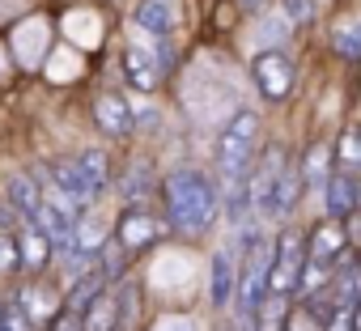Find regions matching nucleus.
Masks as SVG:
<instances>
[{
  "label": "nucleus",
  "mask_w": 361,
  "mask_h": 331,
  "mask_svg": "<svg viewBox=\"0 0 361 331\" xmlns=\"http://www.w3.org/2000/svg\"><path fill=\"white\" fill-rule=\"evenodd\" d=\"M361 204V183L353 170H331V179L323 183V208L327 221H348Z\"/></svg>",
  "instance_id": "5"
},
{
  "label": "nucleus",
  "mask_w": 361,
  "mask_h": 331,
  "mask_svg": "<svg viewBox=\"0 0 361 331\" xmlns=\"http://www.w3.org/2000/svg\"><path fill=\"white\" fill-rule=\"evenodd\" d=\"M336 157L348 166V170H357V166H361V123L340 136V153H336Z\"/></svg>",
  "instance_id": "28"
},
{
  "label": "nucleus",
  "mask_w": 361,
  "mask_h": 331,
  "mask_svg": "<svg viewBox=\"0 0 361 331\" xmlns=\"http://www.w3.org/2000/svg\"><path fill=\"white\" fill-rule=\"evenodd\" d=\"M0 323H5V306H0Z\"/></svg>",
  "instance_id": "33"
},
{
  "label": "nucleus",
  "mask_w": 361,
  "mask_h": 331,
  "mask_svg": "<svg viewBox=\"0 0 361 331\" xmlns=\"http://www.w3.org/2000/svg\"><path fill=\"white\" fill-rule=\"evenodd\" d=\"M123 323V310H119V297L115 293H98L85 310H81V331H115Z\"/></svg>",
  "instance_id": "12"
},
{
  "label": "nucleus",
  "mask_w": 361,
  "mask_h": 331,
  "mask_svg": "<svg viewBox=\"0 0 361 331\" xmlns=\"http://www.w3.org/2000/svg\"><path fill=\"white\" fill-rule=\"evenodd\" d=\"M226 136H238V140H259V115L255 111H247V106H238L234 111V119L226 123Z\"/></svg>",
  "instance_id": "24"
},
{
  "label": "nucleus",
  "mask_w": 361,
  "mask_h": 331,
  "mask_svg": "<svg viewBox=\"0 0 361 331\" xmlns=\"http://www.w3.org/2000/svg\"><path fill=\"white\" fill-rule=\"evenodd\" d=\"M285 331H323V323L310 306H298V310L285 314Z\"/></svg>",
  "instance_id": "29"
},
{
  "label": "nucleus",
  "mask_w": 361,
  "mask_h": 331,
  "mask_svg": "<svg viewBox=\"0 0 361 331\" xmlns=\"http://www.w3.org/2000/svg\"><path fill=\"white\" fill-rule=\"evenodd\" d=\"M281 9H285V22H289V26L314 22V0H281Z\"/></svg>",
  "instance_id": "30"
},
{
  "label": "nucleus",
  "mask_w": 361,
  "mask_h": 331,
  "mask_svg": "<svg viewBox=\"0 0 361 331\" xmlns=\"http://www.w3.org/2000/svg\"><path fill=\"white\" fill-rule=\"evenodd\" d=\"M39 204H43V183L30 179V175H13V179H9V208H13L26 225H35Z\"/></svg>",
  "instance_id": "9"
},
{
  "label": "nucleus",
  "mask_w": 361,
  "mask_h": 331,
  "mask_svg": "<svg viewBox=\"0 0 361 331\" xmlns=\"http://www.w3.org/2000/svg\"><path fill=\"white\" fill-rule=\"evenodd\" d=\"M331 157H336L331 144H310V149H306V157H302V166H298L306 187H323V183L331 179Z\"/></svg>",
  "instance_id": "18"
},
{
  "label": "nucleus",
  "mask_w": 361,
  "mask_h": 331,
  "mask_svg": "<svg viewBox=\"0 0 361 331\" xmlns=\"http://www.w3.org/2000/svg\"><path fill=\"white\" fill-rule=\"evenodd\" d=\"M298 192H302V170L289 161L285 166V175H281V183H276V200H272V217H285L293 204H298Z\"/></svg>",
  "instance_id": "21"
},
{
  "label": "nucleus",
  "mask_w": 361,
  "mask_h": 331,
  "mask_svg": "<svg viewBox=\"0 0 361 331\" xmlns=\"http://www.w3.org/2000/svg\"><path fill=\"white\" fill-rule=\"evenodd\" d=\"M123 196H128V200H140V196H149V161H132V166H128Z\"/></svg>",
  "instance_id": "27"
},
{
  "label": "nucleus",
  "mask_w": 361,
  "mask_h": 331,
  "mask_svg": "<svg viewBox=\"0 0 361 331\" xmlns=\"http://www.w3.org/2000/svg\"><path fill=\"white\" fill-rule=\"evenodd\" d=\"M22 268V251H18V234L0 230V276H13Z\"/></svg>",
  "instance_id": "25"
},
{
  "label": "nucleus",
  "mask_w": 361,
  "mask_h": 331,
  "mask_svg": "<svg viewBox=\"0 0 361 331\" xmlns=\"http://www.w3.org/2000/svg\"><path fill=\"white\" fill-rule=\"evenodd\" d=\"M255 85H259V94L264 98H272V102H281L289 89H293V64L281 56V51H264L259 60H255Z\"/></svg>",
  "instance_id": "7"
},
{
  "label": "nucleus",
  "mask_w": 361,
  "mask_h": 331,
  "mask_svg": "<svg viewBox=\"0 0 361 331\" xmlns=\"http://www.w3.org/2000/svg\"><path fill=\"white\" fill-rule=\"evenodd\" d=\"M161 238V221L153 217V213H145V208H123V217H119V225H115V246L119 251H145V246H153Z\"/></svg>",
  "instance_id": "4"
},
{
  "label": "nucleus",
  "mask_w": 361,
  "mask_h": 331,
  "mask_svg": "<svg viewBox=\"0 0 361 331\" xmlns=\"http://www.w3.org/2000/svg\"><path fill=\"white\" fill-rule=\"evenodd\" d=\"M268 5H272V0H238V9H247V13H255V18H264Z\"/></svg>",
  "instance_id": "32"
},
{
  "label": "nucleus",
  "mask_w": 361,
  "mask_h": 331,
  "mask_svg": "<svg viewBox=\"0 0 361 331\" xmlns=\"http://www.w3.org/2000/svg\"><path fill=\"white\" fill-rule=\"evenodd\" d=\"M153 331H196V323H192L188 314H161V318L153 323Z\"/></svg>",
  "instance_id": "31"
},
{
  "label": "nucleus",
  "mask_w": 361,
  "mask_h": 331,
  "mask_svg": "<svg viewBox=\"0 0 361 331\" xmlns=\"http://www.w3.org/2000/svg\"><path fill=\"white\" fill-rule=\"evenodd\" d=\"M123 73L136 89H157V81H161V64L149 47H128L123 51Z\"/></svg>",
  "instance_id": "10"
},
{
  "label": "nucleus",
  "mask_w": 361,
  "mask_h": 331,
  "mask_svg": "<svg viewBox=\"0 0 361 331\" xmlns=\"http://www.w3.org/2000/svg\"><path fill=\"white\" fill-rule=\"evenodd\" d=\"M234 285H238V259L234 251H217L213 255V276H209V293H213V306H226L234 297Z\"/></svg>",
  "instance_id": "13"
},
{
  "label": "nucleus",
  "mask_w": 361,
  "mask_h": 331,
  "mask_svg": "<svg viewBox=\"0 0 361 331\" xmlns=\"http://www.w3.org/2000/svg\"><path fill=\"white\" fill-rule=\"evenodd\" d=\"M285 35H289V22L285 18H259V30H255V39L264 43V47H281L285 43Z\"/></svg>",
  "instance_id": "26"
},
{
  "label": "nucleus",
  "mask_w": 361,
  "mask_h": 331,
  "mask_svg": "<svg viewBox=\"0 0 361 331\" xmlns=\"http://www.w3.org/2000/svg\"><path fill=\"white\" fill-rule=\"evenodd\" d=\"M331 47H336V56H344V60H361V22H344V26H336Z\"/></svg>",
  "instance_id": "22"
},
{
  "label": "nucleus",
  "mask_w": 361,
  "mask_h": 331,
  "mask_svg": "<svg viewBox=\"0 0 361 331\" xmlns=\"http://www.w3.org/2000/svg\"><path fill=\"white\" fill-rule=\"evenodd\" d=\"M22 314L30 323H51L60 314V297L47 285H30V289H22Z\"/></svg>",
  "instance_id": "17"
},
{
  "label": "nucleus",
  "mask_w": 361,
  "mask_h": 331,
  "mask_svg": "<svg viewBox=\"0 0 361 331\" xmlns=\"http://www.w3.org/2000/svg\"><path fill=\"white\" fill-rule=\"evenodd\" d=\"M18 251H22V268H30V272H43V268L51 263V255H56L51 238H47L39 225H26V230L18 234Z\"/></svg>",
  "instance_id": "15"
},
{
  "label": "nucleus",
  "mask_w": 361,
  "mask_h": 331,
  "mask_svg": "<svg viewBox=\"0 0 361 331\" xmlns=\"http://www.w3.org/2000/svg\"><path fill=\"white\" fill-rule=\"evenodd\" d=\"M77 166H81V175H85V183L98 192V187H106V175H111V157H106V149H81L77 153Z\"/></svg>",
  "instance_id": "19"
},
{
  "label": "nucleus",
  "mask_w": 361,
  "mask_h": 331,
  "mask_svg": "<svg viewBox=\"0 0 361 331\" xmlns=\"http://www.w3.org/2000/svg\"><path fill=\"white\" fill-rule=\"evenodd\" d=\"M132 18H136V26H140V30H149V35L166 39V35L174 30V0H140Z\"/></svg>",
  "instance_id": "16"
},
{
  "label": "nucleus",
  "mask_w": 361,
  "mask_h": 331,
  "mask_svg": "<svg viewBox=\"0 0 361 331\" xmlns=\"http://www.w3.org/2000/svg\"><path fill=\"white\" fill-rule=\"evenodd\" d=\"M94 123L106 132V136H128L132 132V111L119 94H102L94 102Z\"/></svg>",
  "instance_id": "11"
},
{
  "label": "nucleus",
  "mask_w": 361,
  "mask_h": 331,
  "mask_svg": "<svg viewBox=\"0 0 361 331\" xmlns=\"http://www.w3.org/2000/svg\"><path fill=\"white\" fill-rule=\"evenodd\" d=\"M285 166H289V157L281 153V149H272L255 170L247 175V192H251V213H259V217H272V200H276V183H281V175H285Z\"/></svg>",
  "instance_id": "3"
},
{
  "label": "nucleus",
  "mask_w": 361,
  "mask_h": 331,
  "mask_svg": "<svg viewBox=\"0 0 361 331\" xmlns=\"http://www.w3.org/2000/svg\"><path fill=\"white\" fill-rule=\"evenodd\" d=\"M348 251V230L344 221H319L306 238V259L310 263H323V268H336Z\"/></svg>",
  "instance_id": "6"
},
{
  "label": "nucleus",
  "mask_w": 361,
  "mask_h": 331,
  "mask_svg": "<svg viewBox=\"0 0 361 331\" xmlns=\"http://www.w3.org/2000/svg\"><path fill=\"white\" fill-rule=\"evenodd\" d=\"M161 196H166V213H170V225L188 230V234H200L217 221L221 213V192L213 179H204L200 170H174L166 183H161Z\"/></svg>",
  "instance_id": "1"
},
{
  "label": "nucleus",
  "mask_w": 361,
  "mask_h": 331,
  "mask_svg": "<svg viewBox=\"0 0 361 331\" xmlns=\"http://www.w3.org/2000/svg\"><path fill=\"white\" fill-rule=\"evenodd\" d=\"M306 268V234L302 230H285L272 246V272H268V293L272 297H289L302 280Z\"/></svg>",
  "instance_id": "2"
},
{
  "label": "nucleus",
  "mask_w": 361,
  "mask_h": 331,
  "mask_svg": "<svg viewBox=\"0 0 361 331\" xmlns=\"http://www.w3.org/2000/svg\"><path fill=\"white\" fill-rule=\"evenodd\" d=\"M251 161H255V144H251V140L221 136V144H217V170H221L226 183L247 179V175H251Z\"/></svg>",
  "instance_id": "8"
},
{
  "label": "nucleus",
  "mask_w": 361,
  "mask_h": 331,
  "mask_svg": "<svg viewBox=\"0 0 361 331\" xmlns=\"http://www.w3.org/2000/svg\"><path fill=\"white\" fill-rule=\"evenodd\" d=\"M51 187H60L73 204H85V200L94 196V187L85 183V175H81L77 157H64V161H56V166H51Z\"/></svg>",
  "instance_id": "14"
},
{
  "label": "nucleus",
  "mask_w": 361,
  "mask_h": 331,
  "mask_svg": "<svg viewBox=\"0 0 361 331\" xmlns=\"http://www.w3.org/2000/svg\"><path fill=\"white\" fill-rule=\"evenodd\" d=\"M251 318L259 323V331H285V297H272V293H268Z\"/></svg>",
  "instance_id": "23"
},
{
  "label": "nucleus",
  "mask_w": 361,
  "mask_h": 331,
  "mask_svg": "<svg viewBox=\"0 0 361 331\" xmlns=\"http://www.w3.org/2000/svg\"><path fill=\"white\" fill-rule=\"evenodd\" d=\"M102 289H106V276H102V272H85V276H77V280L68 285V310H77V314H81V310L102 293Z\"/></svg>",
  "instance_id": "20"
}]
</instances>
